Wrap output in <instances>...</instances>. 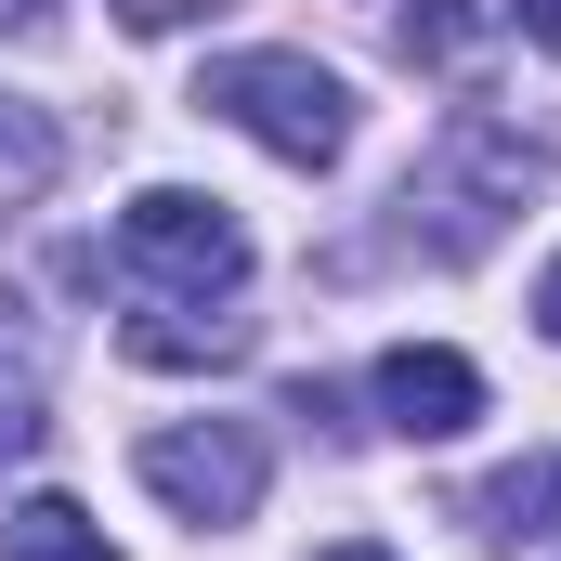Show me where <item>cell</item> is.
<instances>
[{"label":"cell","mask_w":561,"mask_h":561,"mask_svg":"<svg viewBox=\"0 0 561 561\" xmlns=\"http://www.w3.org/2000/svg\"><path fill=\"white\" fill-rule=\"evenodd\" d=\"M196 105L236 118V131L262 144V157H287V170L353 157V79L313 66V53H222V66L196 79Z\"/></svg>","instance_id":"cell-1"},{"label":"cell","mask_w":561,"mask_h":561,"mask_svg":"<svg viewBox=\"0 0 561 561\" xmlns=\"http://www.w3.org/2000/svg\"><path fill=\"white\" fill-rule=\"evenodd\" d=\"M118 262L144 287H170V300H236L249 287V222L222 196H196V183H144L118 209Z\"/></svg>","instance_id":"cell-2"},{"label":"cell","mask_w":561,"mask_h":561,"mask_svg":"<svg viewBox=\"0 0 561 561\" xmlns=\"http://www.w3.org/2000/svg\"><path fill=\"white\" fill-rule=\"evenodd\" d=\"M144 496H170L196 536H236L249 510H262V483H275V457H262V431L249 419H183V431H144Z\"/></svg>","instance_id":"cell-3"},{"label":"cell","mask_w":561,"mask_h":561,"mask_svg":"<svg viewBox=\"0 0 561 561\" xmlns=\"http://www.w3.org/2000/svg\"><path fill=\"white\" fill-rule=\"evenodd\" d=\"M379 419L405 431V444H457V431L483 419V366L470 353H444V340H405V353H379Z\"/></svg>","instance_id":"cell-4"},{"label":"cell","mask_w":561,"mask_h":561,"mask_svg":"<svg viewBox=\"0 0 561 561\" xmlns=\"http://www.w3.org/2000/svg\"><path fill=\"white\" fill-rule=\"evenodd\" d=\"M470 523H483L496 549H536V536L561 523V457H510V470L470 496Z\"/></svg>","instance_id":"cell-5"},{"label":"cell","mask_w":561,"mask_h":561,"mask_svg":"<svg viewBox=\"0 0 561 561\" xmlns=\"http://www.w3.org/2000/svg\"><path fill=\"white\" fill-rule=\"evenodd\" d=\"M131 353H144V366H236L249 327L209 313V300H170V313H144V327H131Z\"/></svg>","instance_id":"cell-6"},{"label":"cell","mask_w":561,"mask_h":561,"mask_svg":"<svg viewBox=\"0 0 561 561\" xmlns=\"http://www.w3.org/2000/svg\"><path fill=\"white\" fill-rule=\"evenodd\" d=\"M0 561H118V549H105V523H92L79 496H26V510L0 523Z\"/></svg>","instance_id":"cell-7"},{"label":"cell","mask_w":561,"mask_h":561,"mask_svg":"<svg viewBox=\"0 0 561 561\" xmlns=\"http://www.w3.org/2000/svg\"><path fill=\"white\" fill-rule=\"evenodd\" d=\"M53 170H66V131H53L39 105H13V92H0V209L53 196Z\"/></svg>","instance_id":"cell-8"},{"label":"cell","mask_w":561,"mask_h":561,"mask_svg":"<svg viewBox=\"0 0 561 561\" xmlns=\"http://www.w3.org/2000/svg\"><path fill=\"white\" fill-rule=\"evenodd\" d=\"M26 444H39V392H26V379H0V457H26Z\"/></svg>","instance_id":"cell-9"},{"label":"cell","mask_w":561,"mask_h":561,"mask_svg":"<svg viewBox=\"0 0 561 561\" xmlns=\"http://www.w3.org/2000/svg\"><path fill=\"white\" fill-rule=\"evenodd\" d=\"M510 13H523V39H536V53H561V0H510Z\"/></svg>","instance_id":"cell-10"},{"label":"cell","mask_w":561,"mask_h":561,"mask_svg":"<svg viewBox=\"0 0 561 561\" xmlns=\"http://www.w3.org/2000/svg\"><path fill=\"white\" fill-rule=\"evenodd\" d=\"M53 26V0H0V39H39Z\"/></svg>","instance_id":"cell-11"},{"label":"cell","mask_w":561,"mask_h":561,"mask_svg":"<svg viewBox=\"0 0 561 561\" xmlns=\"http://www.w3.org/2000/svg\"><path fill=\"white\" fill-rule=\"evenodd\" d=\"M536 327H549V340H561V262H549V275H536Z\"/></svg>","instance_id":"cell-12"},{"label":"cell","mask_w":561,"mask_h":561,"mask_svg":"<svg viewBox=\"0 0 561 561\" xmlns=\"http://www.w3.org/2000/svg\"><path fill=\"white\" fill-rule=\"evenodd\" d=\"M327 561H392V549H327Z\"/></svg>","instance_id":"cell-13"}]
</instances>
